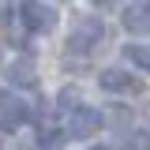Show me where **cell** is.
Returning <instances> with one entry per match:
<instances>
[{
  "label": "cell",
  "mask_w": 150,
  "mask_h": 150,
  "mask_svg": "<svg viewBox=\"0 0 150 150\" xmlns=\"http://www.w3.org/2000/svg\"><path fill=\"white\" fill-rule=\"evenodd\" d=\"M101 38H105V23H101L98 15H83V19L71 26V38H68V53L86 56L94 45L101 41Z\"/></svg>",
  "instance_id": "obj_1"
},
{
  "label": "cell",
  "mask_w": 150,
  "mask_h": 150,
  "mask_svg": "<svg viewBox=\"0 0 150 150\" xmlns=\"http://www.w3.org/2000/svg\"><path fill=\"white\" fill-rule=\"evenodd\" d=\"M19 19L30 34H49L56 30V8L45 4V0H23L19 4Z\"/></svg>",
  "instance_id": "obj_2"
},
{
  "label": "cell",
  "mask_w": 150,
  "mask_h": 150,
  "mask_svg": "<svg viewBox=\"0 0 150 150\" xmlns=\"http://www.w3.org/2000/svg\"><path fill=\"white\" fill-rule=\"evenodd\" d=\"M105 128V116L90 105H79V109L68 112V124H64V139H90Z\"/></svg>",
  "instance_id": "obj_3"
},
{
  "label": "cell",
  "mask_w": 150,
  "mask_h": 150,
  "mask_svg": "<svg viewBox=\"0 0 150 150\" xmlns=\"http://www.w3.org/2000/svg\"><path fill=\"white\" fill-rule=\"evenodd\" d=\"M98 86L109 94H139L143 86H139V79L128 71H120V68H105V71L98 75Z\"/></svg>",
  "instance_id": "obj_4"
},
{
  "label": "cell",
  "mask_w": 150,
  "mask_h": 150,
  "mask_svg": "<svg viewBox=\"0 0 150 150\" xmlns=\"http://www.w3.org/2000/svg\"><path fill=\"white\" fill-rule=\"evenodd\" d=\"M120 23H124V30L131 38H146L150 34V4H128Z\"/></svg>",
  "instance_id": "obj_5"
},
{
  "label": "cell",
  "mask_w": 150,
  "mask_h": 150,
  "mask_svg": "<svg viewBox=\"0 0 150 150\" xmlns=\"http://www.w3.org/2000/svg\"><path fill=\"white\" fill-rule=\"evenodd\" d=\"M8 79H11V86L34 90V86H38V68H34V60H30V56H19V60H11Z\"/></svg>",
  "instance_id": "obj_6"
},
{
  "label": "cell",
  "mask_w": 150,
  "mask_h": 150,
  "mask_svg": "<svg viewBox=\"0 0 150 150\" xmlns=\"http://www.w3.org/2000/svg\"><path fill=\"white\" fill-rule=\"evenodd\" d=\"M26 120H30V105L26 101H4V109H0V131H19Z\"/></svg>",
  "instance_id": "obj_7"
},
{
  "label": "cell",
  "mask_w": 150,
  "mask_h": 150,
  "mask_svg": "<svg viewBox=\"0 0 150 150\" xmlns=\"http://www.w3.org/2000/svg\"><path fill=\"white\" fill-rule=\"evenodd\" d=\"M124 56H128L139 71L150 75V45H139V41H135V45H124Z\"/></svg>",
  "instance_id": "obj_8"
},
{
  "label": "cell",
  "mask_w": 150,
  "mask_h": 150,
  "mask_svg": "<svg viewBox=\"0 0 150 150\" xmlns=\"http://www.w3.org/2000/svg\"><path fill=\"white\" fill-rule=\"evenodd\" d=\"M116 150H150V131H128Z\"/></svg>",
  "instance_id": "obj_9"
},
{
  "label": "cell",
  "mask_w": 150,
  "mask_h": 150,
  "mask_svg": "<svg viewBox=\"0 0 150 150\" xmlns=\"http://www.w3.org/2000/svg\"><path fill=\"white\" fill-rule=\"evenodd\" d=\"M56 101H60L56 109H64V112H71V109H79V90H75V86H64V90L56 94Z\"/></svg>",
  "instance_id": "obj_10"
},
{
  "label": "cell",
  "mask_w": 150,
  "mask_h": 150,
  "mask_svg": "<svg viewBox=\"0 0 150 150\" xmlns=\"http://www.w3.org/2000/svg\"><path fill=\"white\" fill-rule=\"evenodd\" d=\"M90 150H109V146H90Z\"/></svg>",
  "instance_id": "obj_11"
},
{
  "label": "cell",
  "mask_w": 150,
  "mask_h": 150,
  "mask_svg": "<svg viewBox=\"0 0 150 150\" xmlns=\"http://www.w3.org/2000/svg\"><path fill=\"white\" fill-rule=\"evenodd\" d=\"M0 105H4V90H0Z\"/></svg>",
  "instance_id": "obj_12"
},
{
  "label": "cell",
  "mask_w": 150,
  "mask_h": 150,
  "mask_svg": "<svg viewBox=\"0 0 150 150\" xmlns=\"http://www.w3.org/2000/svg\"><path fill=\"white\" fill-rule=\"evenodd\" d=\"M98 4H112V0H98Z\"/></svg>",
  "instance_id": "obj_13"
}]
</instances>
